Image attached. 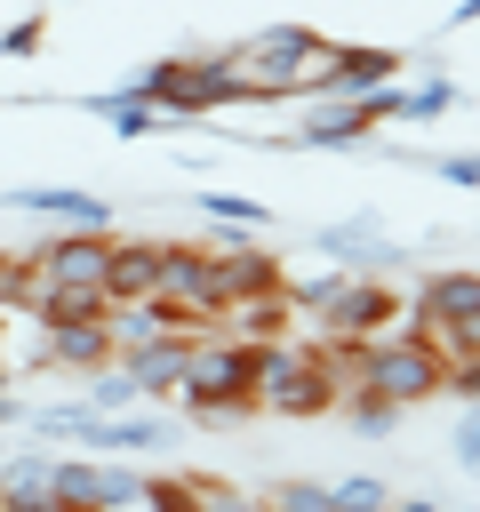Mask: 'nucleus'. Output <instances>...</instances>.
<instances>
[{
    "instance_id": "nucleus-38",
    "label": "nucleus",
    "mask_w": 480,
    "mask_h": 512,
    "mask_svg": "<svg viewBox=\"0 0 480 512\" xmlns=\"http://www.w3.org/2000/svg\"><path fill=\"white\" fill-rule=\"evenodd\" d=\"M392 512H440V504H424V496H408V504H392Z\"/></svg>"
},
{
    "instance_id": "nucleus-24",
    "label": "nucleus",
    "mask_w": 480,
    "mask_h": 512,
    "mask_svg": "<svg viewBox=\"0 0 480 512\" xmlns=\"http://www.w3.org/2000/svg\"><path fill=\"white\" fill-rule=\"evenodd\" d=\"M192 208L216 216V224H232V232H264V224H272V208L248 200V192H192Z\"/></svg>"
},
{
    "instance_id": "nucleus-35",
    "label": "nucleus",
    "mask_w": 480,
    "mask_h": 512,
    "mask_svg": "<svg viewBox=\"0 0 480 512\" xmlns=\"http://www.w3.org/2000/svg\"><path fill=\"white\" fill-rule=\"evenodd\" d=\"M456 464L480 472V400H464V424H456Z\"/></svg>"
},
{
    "instance_id": "nucleus-33",
    "label": "nucleus",
    "mask_w": 480,
    "mask_h": 512,
    "mask_svg": "<svg viewBox=\"0 0 480 512\" xmlns=\"http://www.w3.org/2000/svg\"><path fill=\"white\" fill-rule=\"evenodd\" d=\"M440 392H456V400H480V352H448V384Z\"/></svg>"
},
{
    "instance_id": "nucleus-20",
    "label": "nucleus",
    "mask_w": 480,
    "mask_h": 512,
    "mask_svg": "<svg viewBox=\"0 0 480 512\" xmlns=\"http://www.w3.org/2000/svg\"><path fill=\"white\" fill-rule=\"evenodd\" d=\"M216 272H224V304L264 296V288H288V280H280V256H264L256 240H224V248H216Z\"/></svg>"
},
{
    "instance_id": "nucleus-17",
    "label": "nucleus",
    "mask_w": 480,
    "mask_h": 512,
    "mask_svg": "<svg viewBox=\"0 0 480 512\" xmlns=\"http://www.w3.org/2000/svg\"><path fill=\"white\" fill-rule=\"evenodd\" d=\"M192 72H200V112H224V104H264V88H256V72L240 64V48H224V56H192Z\"/></svg>"
},
{
    "instance_id": "nucleus-40",
    "label": "nucleus",
    "mask_w": 480,
    "mask_h": 512,
    "mask_svg": "<svg viewBox=\"0 0 480 512\" xmlns=\"http://www.w3.org/2000/svg\"><path fill=\"white\" fill-rule=\"evenodd\" d=\"M8 312H16V304H0V328H8Z\"/></svg>"
},
{
    "instance_id": "nucleus-8",
    "label": "nucleus",
    "mask_w": 480,
    "mask_h": 512,
    "mask_svg": "<svg viewBox=\"0 0 480 512\" xmlns=\"http://www.w3.org/2000/svg\"><path fill=\"white\" fill-rule=\"evenodd\" d=\"M160 296L168 304H192V312H224V272H216V248L200 240H160Z\"/></svg>"
},
{
    "instance_id": "nucleus-3",
    "label": "nucleus",
    "mask_w": 480,
    "mask_h": 512,
    "mask_svg": "<svg viewBox=\"0 0 480 512\" xmlns=\"http://www.w3.org/2000/svg\"><path fill=\"white\" fill-rule=\"evenodd\" d=\"M240 64L256 72L264 104H272V96H312V88H320V64H328V40H320L312 24H256V32L240 40Z\"/></svg>"
},
{
    "instance_id": "nucleus-14",
    "label": "nucleus",
    "mask_w": 480,
    "mask_h": 512,
    "mask_svg": "<svg viewBox=\"0 0 480 512\" xmlns=\"http://www.w3.org/2000/svg\"><path fill=\"white\" fill-rule=\"evenodd\" d=\"M216 328H224V336H240V344H280V336H296V296H288V288L240 296V304H224V312H216Z\"/></svg>"
},
{
    "instance_id": "nucleus-36",
    "label": "nucleus",
    "mask_w": 480,
    "mask_h": 512,
    "mask_svg": "<svg viewBox=\"0 0 480 512\" xmlns=\"http://www.w3.org/2000/svg\"><path fill=\"white\" fill-rule=\"evenodd\" d=\"M448 184H480V152H448V160H432Z\"/></svg>"
},
{
    "instance_id": "nucleus-2",
    "label": "nucleus",
    "mask_w": 480,
    "mask_h": 512,
    "mask_svg": "<svg viewBox=\"0 0 480 512\" xmlns=\"http://www.w3.org/2000/svg\"><path fill=\"white\" fill-rule=\"evenodd\" d=\"M256 408H264V416H288V424L328 416V408H336L328 352H320V344H304V336L264 344V360H256Z\"/></svg>"
},
{
    "instance_id": "nucleus-13",
    "label": "nucleus",
    "mask_w": 480,
    "mask_h": 512,
    "mask_svg": "<svg viewBox=\"0 0 480 512\" xmlns=\"http://www.w3.org/2000/svg\"><path fill=\"white\" fill-rule=\"evenodd\" d=\"M128 96L160 104V120H200V72H192V56H160V64H144V72L128 80Z\"/></svg>"
},
{
    "instance_id": "nucleus-22",
    "label": "nucleus",
    "mask_w": 480,
    "mask_h": 512,
    "mask_svg": "<svg viewBox=\"0 0 480 512\" xmlns=\"http://www.w3.org/2000/svg\"><path fill=\"white\" fill-rule=\"evenodd\" d=\"M88 112H96V120H112V136H152V128H168V120H160V104H144V96H128V88H96V96H88Z\"/></svg>"
},
{
    "instance_id": "nucleus-4",
    "label": "nucleus",
    "mask_w": 480,
    "mask_h": 512,
    "mask_svg": "<svg viewBox=\"0 0 480 512\" xmlns=\"http://www.w3.org/2000/svg\"><path fill=\"white\" fill-rule=\"evenodd\" d=\"M368 384H376L392 408H416V400H432V392L448 384V344L408 320V328H392V336L368 344Z\"/></svg>"
},
{
    "instance_id": "nucleus-6",
    "label": "nucleus",
    "mask_w": 480,
    "mask_h": 512,
    "mask_svg": "<svg viewBox=\"0 0 480 512\" xmlns=\"http://www.w3.org/2000/svg\"><path fill=\"white\" fill-rule=\"evenodd\" d=\"M392 320H408V304L384 288V272H344V288H336L328 312H320V336L376 344V336H392Z\"/></svg>"
},
{
    "instance_id": "nucleus-39",
    "label": "nucleus",
    "mask_w": 480,
    "mask_h": 512,
    "mask_svg": "<svg viewBox=\"0 0 480 512\" xmlns=\"http://www.w3.org/2000/svg\"><path fill=\"white\" fill-rule=\"evenodd\" d=\"M240 512H280V504H272V496H264V504H256V496H248V504H240Z\"/></svg>"
},
{
    "instance_id": "nucleus-5",
    "label": "nucleus",
    "mask_w": 480,
    "mask_h": 512,
    "mask_svg": "<svg viewBox=\"0 0 480 512\" xmlns=\"http://www.w3.org/2000/svg\"><path fill=\"white\" fill-rule=\"evenodd\" d=\"M112 224H56L40 248H32V280L40 288H104V264H112Z\"/></svg>"
},
{
    "instance_id": "nucleus-37",
    "label": "nucleus",
    "mask_w": 480,
    "mask_h": 512,
    "mask_svg": "<svg viewBox=\"0 0 480 512\" xmlns=\"http://www.w3.org/2000/svg\"><path fill=\"white\" fill-rule=\"evenodd\" d=\"M8 424H24V400H16L8 384H0V432H8Z\"/></svg>"
},
{
    "instance_id": "nucleus-29",
    "label": "nucleus",
    "mask_w": 480,
    "mask_h": 512,
    "mask_svg": "<svg viewBox=\"0 0 480 512\" xmlns=\"http://www.w3.org/2000/svg\"><path fill=\"white\" fill-rule=\"evenodd\" d=\"M144 512H200V504H192V480H184V472L144 480Z\"/></svg>"
},
{
    "instance_id": "nucleus-19",
    "label": "nucleus",
    "mask_w": 480,
    "mask_h": 512,
    "mask_svg": "<svg viewBox=\"0 0 480 512\" xmlns=\"http://www.w3.org/2000/svg\"><path fill=\"white\" fill-rule=\"evenodd\" d=\"M104 296H112V304H128V296H160V240H112Z\"/></svg>"
},
{
    "instance_id": "nucleus-21",
    "label": "nucleus",
    "mask_w": 480,
    "mask_h": 512,
    "mask_svg": "<svg viewBox=\"0 0 480 512\" xmlns=\"http://www.w3.org/2000/svg\"><path fill=\"white\" fill-rule=\"evenodd\" d=\"M88 448H160L168 440V416H152V408H120V416H88V432H80Z\"/></svg>"
},
{
    "instance_id": "nucleus-23",
    "label": "nucleus",
    "mask_w": 480,
    "mask_h": 512,
    "mask_svg": "<svg viewBox=\"0 0 480 512\" xmlns=\"http://www.w3.org/2000/svg\"><path fill=\"white\" fill-rule=\"evenodd\" d=\"M440 112H456V80L448 72H432V80H416V88H392V120H440Z\"/></svg>"
},
{
    "instance_id": "nucleus-15",
    "label": "nucleus",
    "mask_w": 480,
    "mask_h": 512,
    "mask_svg": "<svg viewBox=\"0 0 480 512\" xmlns=\"http://www.w3.org/2000/svg\"><path fill=\"white\" fill-rule=\"evenodd\" d=\"M192 344H200V336H176V328H168V336H152V344L120 352V368H128V384L152 400V392H176V384H184V360H192Z\"/></svg>"
},
{
    "instance_id": "nucleus-18",
    "label": "nucleus",
    "mask_w": 480,
    "mask_h": 512,
    "mask_svg": "<svg viewBox=\"0 0 480 512\" xmlns=\"http://www.w3.org/2000/svg\"><path fill=\"white\" fill-rule=\"evenodd\" d=\"M0 200L32 208V216H48V224H112V208H104L96 192H80V184H24V192H0Z\"/></svg>"
},
{
    "instance_id": "nucleus-27",
    "label": "nucleus",
    "mask_w": 480,
    "mask_h": 512,
    "mask_svg": "<svg viewBox=\"0 0 480 512\" xmlns=\"http://www.w3.org/2000/svg\"><path fill=\"white\" fill-rule=\"evenodd\" d=\"M88 416H96L88 400H48V408H32V432H40V440H80Z\"/></svg>"
},
{
    "instance_id": "nucleus-9",
    "label": "nucleus",
    "mask_w": 480,
    "mask_h": 512,
    "mask_svg": "<svg viewBox=\"0 0 480 512\" xmlns=\"http://www.w3.org/2000/svg\"><path fill=\"white\" fill-rule=\"evenodd\" d=\"M368 128H376V104H368V96H312L304 120H296L280 144H288V152H336V144H360Z\"/></svg>"
},
{
    "instance_id": "nucleus-28",
    "label": "nucleus",
    "mask_w": 480,
    "mask_h": 512,
    "mask_svg": "<svg viewBox=\"0 0 480 512\" xmlns=\"http://www.w3.org/2000/svg\"><path fill=\"white\" fill-rule=\"evenodd\" d=\"M328 512H392V496H384V480L352 472V480H328Z\"/></svg>"
},
{
    "instance_id": "nucleus-34",
    "label": "nucleus",
    "mask_w": 480,
    "mask_h": 512,
    "mask_svg": "<svg viewBox=\"0 0 480 512\" xmlns=\"http://www.w3.org/2000/svg\"><path fill=\"white\" fill-rule=\"evenodd\" d=\"M40 40H48V16H24V24H8L0 56H40Z\"/></svg>"
},
{
    "instance_id": "nucleus-30",
    "label": "nucleus",
    "mask_w": 480,
    "mask_h": 512,
    "mask_svg": "<svg viewBox=\"0 0 480 512\" xmlns=\"http://www.w3.org/2000/svg\"><path fill=\"white\" fill-rule=\"evenodd\" d=\"M368 240H376V224H368V216H352V224H328V232H320V256H360Z\"/></svg>"
},
{
    "instance_id": "nucleus-32",
    "label": "nucleus",
    "mask_w": 480,
    "mask_h": 512,
    "mask_svg": "<svg viewBox=\"0 0 480 512\" xmlns=\"http://www.w3.org/2000/svg\"><path fill=\"white\" fill-rule=\"evenodd\" d=\"M24 296H32V248L0 256V304H24Z\"/></svg>"
},
{
    "instance_id": "nucleus-12",
    "label": "nucleus",
    "mask_w": 480,
    "mask_h": 512,
    "mask_svg": "<svg viewBox=\"0 0 480 512\" xmlns=\"http://www.w3.org/2000/svg\"><path fill=\"white\" fill-rule=\"evenodd\" d=\"M0 512H64L56 504V456L48 448L0 456Z\"/></svg>"
},
{
    "instance_id": "nucleus-31",
    "label": "nucleus",
    "mask_w": 480,
    "mask_h": 512,
    "mask_svg": "<svg viewBox=\"0 0 480 512\" xmlns=\"http://www.w3.org/2000/svg\"><path fill=\"white\" fill-rule=\"evenodd\" d=\"M272 504H280V512H328V488H320V480H280Z\"/></svg>"
},
{
    "instance_id": "nucleus-11",
    "label": "nucleus",
    "mask_w": 480,
    "mask_h": 512,
    "mask_svg": "<svg viewBox=\"0 0 480 512\" xmlns=\"http://www.w3.org/2000/svg\"><path fill=\"white\" fill-rule=\"evenodd\" d=\"M464 312H480V272H424L416 280V296H408V320L424 328V336H448Z\"/></svg>"
},
{
    "instance_id": "nucleus-16",
    "label": "nucleus",
    "mask_w": 480,
    "mask_h": 512,
    "mask_svg": "<svg viewBox=\"0 0 480 512\" xmlns=\"http://www.w3.org/2000/svg\"><path fill=\"white\" fill-rule=\"evenodd\" d=\"M48 328V368H104V360H120L112 352V328H104V312L96 320H40Z\"/></svg>"
},
{
    "instance_id": "nucleus-25",
    "label": "nucleus",
    "mask_w": 480,
    "mask_h": 512,
    "mask_svg": "<svg viewBox=\"0 0 480 512\" xmlns=\"http://www.w3.org/2000/svg\"><path fill=\"white\" fill-rule=\"evenodd\" d=\"M336 408H344V416H352V432H368V440H376V432H392V416H400V408H392L376 384H352Z\"/></svg>"
},
{
    "instance_id": "nucleus-26",
    "label": "nucleus",
    "mask_w": 480,
    "mask_h": 512,
    "mask_svg": "<svg viewBox=\"0 0 480 512\" xmlns=\"http://www.w3.org/2000/svg\"><path fill=\"white\" fill-rule=\"evenodd\" d=\"M136 400H144V392L128 384V368H120V360H104V368H96V384H88V408H96V416H120V408H136Z\"/></svg>"
},
{
    "instance_id": "nucleus-7",
    "label": "nucleus",
    "mask_w": 480,
    "mask_h": 512,
    "mask_svg": "<svg viewBox=\"0 0 480 512\" xmlns=\"http://www.w3.org/2000/svg\"><path fill=\"white\" fill-rule=\"evenodd\" d=\"M56 504L64 512H136L144 504V472L136 464H104V456H56Z\"/></svg>"
},
{
    "instance_id": "nucleus-10",
    "label": "nucleus",
    "mask_w": 480,
    "mask_h": 512,
    "mask_svg": "<svg viewBox=\"0 0 480 512\" xmlns=\"http://www.w3.org/2000/svg\"><path fill=\"white\" fill-rule=\"evenodd\" d=\"M400 56L392 48H368V40H328V64H320V88L312 96H368V88H392Z\"/></svg>"
},
{
    "instance_id": "nucleus-1",
    "label": "nucleus",
    "mask_w": 480,
    "mask_h": 512,
    "mask_svg": "<svg viewBox=\"0 0 480 512\" xmlns=\"http://www.w3.org/2000/svg\"><path fill=\"white\" fill-rule=\"evenodd\" d=\"M256 360H264V344H240V336H224V328H208L200 344H192V360H184V408L200 416V424H240V416H256Z\"/></svg>"
}]
</instances>
